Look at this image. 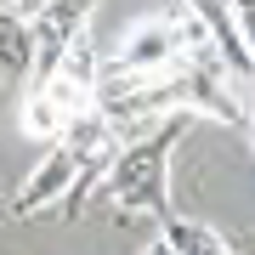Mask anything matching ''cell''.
Wrapping results in <instances>:
<instances>
[{
	"mask_svg": "<svg viewBox=\"0 0 255 255\" xmlns=\"http://www.w3.org/2000/svg\"><path fill=\"white\" fill-rule=\"evenodd\" d=\"M23 74H34V40H28V17L0 0V80L17 85Z\"/></svg>",
	"mask_w": 255,
	"mask_h": 255,
	"instance_id": "cell-5",
	"label": "cell"
},
{
	"mask_svg": "<svg viewBox=\"0 0 255 255\" xmlns=\"http://www.w3.org/2000/svg\"><path fill=\"white\" fill-rule=\"evenodd\" d=\"M233 23H238V40H244V51H250V85H255V11L233 6Z\"/></svg>",
	"mask_w": 255,
	"mask_h": 255,
	"instance_id": "cell-8",
	"label": "cell"
},
{
	"mask_svg": "<svg viewBox=\"0 0 255 255\" xmlns=\"http://www.w3.org/2000/svg\"><path fill=\"white\" fill-rule=\"evenodd\" d=\"M187 130H193V114H164L147 125V136L125 142L114 153L108 176H102V193H108V204L119 216H153L159 227L176 216L170 210V153Z\"/></svg>",
	"mask_w": 255,
	"mask_h": 255,
	"instance_id": "cell-2",
	"label": "cell"
},
{
	"mask_svg": "<svg viewBox=\"0 0 255 255\" xmlns=\"http://www.w3.org/2000/svg\"><path fill=\"white\" fill-rule=\"evenodd\" d=\"M6 6H11V11H23V17H34V11L46 6V0H6Z\"/></svg>",
	"mask_w": 255,
	"mask_h": 255,
	"instance_id": "cell-9",
	"label": "cell"
},
{
	"mask_svg": "<svg viewBox=\"0 0 255 255\" xmlns=\"http://www.w3.org/2000/svg\"><path fill=\"white\" fill-rule=\"evenodd\" d=\"M199 46H210V34H204V23L193 11H153V17H142L125 34V46L102 68H114V74H170Z\"/></svg>",
	"mask_w": 255,
	"mask_h": 255,
	"instance_id": "cell-3",
	"label": "cell"
},
{
	"mask_svg": "<svg viewBox=\"0 0 255 255\" xmlns=\"http://www.w3.org/2000/svg\"><path fill=\"white\" fill-rule=\"evenodd\" d=\"M159 238H164L176 255H233V244H227V238L210 227V221H193V216H170Z\"/></svg>",
	"mask_w": 255,
	"mask_h": 255,
	"instance_id": "cell-7",
	"label": "cell"
},
{
	"mask_svg": "<svg viewBox=\"0 0 255 255\" xmlns=\"http://www.w3.org/2000/svg\"><path fill=\"white\" fill-rule=\"evenodd\" d=\"M114 153H119V136L102 125L97 114H80L63 136H57V147L46 153V164L17 187V199H11V221L34 216V210H51V204L63 210V216H80V204L91 199V187H102Z\"/></svg>",
	"mask_w": 255,
	"mask_h": 255,
	"instance_id": "cell-1",
	"label": "cell"
},
{
	"mask_svg": "<svg viewBox=\"0 0 255 255\" xmlns=\"http://www.w3.org/2000/svg\"><path fill=\"white\" fill-rule=\"evenodd\" d=\"M238 11H255V6H238Z\"/></svg>",
	"mask_w": 255,
	"mask_h": 255,
	"instance_id": "cell-12",
	"label": "cell"
},
{
	"mask_svg": "<svg viewBox=\"0 0 255 255\" xmlns=\"http://www.w3.org/2000/svg\"><path fill=\"white\" fill-rule=\"evenodd\" d=\"M250 147H255V136H250Z\"/></svg>",
	"mask_w": 255,
	"mask_h": 255,
	"instance_id": "cell-13",
	"label": "cell"
},
{
	"mask_svg": "<svg viewBox=\"0 0 255 255\" xmlns=\"http://www.w3.org/2000/svg\"><path fill=\"white\" fill-rule=\"evenodd\" d=\"M91 6L97 0H46V6L28 17V40H34V85H46L57 63L68 57V46L80 34H91Z\"/></svg>",
	"mask_w": 255,
	"mask_h": 255,
	"instance_id": "cell-4",
	"label": "cell"
},
{
	"mask_svg": "<svg viewBox=\"0 0 255 255\" xmlns=\"http://www.w3.org/2000/svg\"><path fill=\"white\" fill-rule=\"evenodd\" d=\"M233 6H255V0H233Z\"/></svg>",
	"mask_w": 255,
	"mask_h": 255,
	"instance_id": "cell-11",
	"label": "cell"
},
{
	"mask_svg": "<svg viewBox=\"0 0 255 255\" xmlns=\"http://www.w3.org/2000/svg\"><path fill=\"white\" fill-rule=\"evenodd\" d=\"M17 119H23V136H40V142H57V136L74 125V114L46 91V85H34V91L23 97V114H17Z\"/></svg>",
	"mask_w": 255,
	"mask_h": 255,
	"instance_id": "cell-6",
	"label": "cell"
},
{
	"mask_svg": "<svg viewBox=\"0 0 255 255\" xmlns=\"http://www.w3.org/2000/svg\"><path fill=\"white\" fill-rule=\"evenodd\" d=\"M142 255H176V250H170V244H164V238H153V244H147Z\"/></svg>",
	"mask_w": 255,
	"mask_h": 255,
	"instance_id": "cell-10",
	"label": "cell"
}]
</instances>
